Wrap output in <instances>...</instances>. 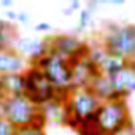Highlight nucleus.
Wrapping results in <instances>:
<instances>
[{"label":"nucleus","mask_w":135,"mask_h":135,"mask_svg":"<svg viewBox=\"0 0 135 135\" xmlns=\"http://www.w3.org/2000/svg\"><path fill=\"white\" fill-rule=\"evenodd\" d=\"M72 13H73V10H72L70 7H67V8L64 10V15H65V16H72Z\"/></svg>","instance_id":"393cba45"},{"label":"nucleus","mask_w":135,"mask_h":135,"mask_svg":"<svg viewBox=\"0 0 135 135\" xmlns=\"http://www.w3.org/2000/svg\"><path fill=\"white\" fill-rule=\"evenodd\" d=\"M105 51L122 60H135V24H110L103 35Z\"/></svg>","instance_id":"20e7f679"},{"label":"nucleus","mask_w":135,"mask_h":135,"mask_svg":"<svg viewBox=\"0 0 135 135\" xmlns=\"http://www.w3.org/2000/svg\"><path fill=\"white\" fill-rule=\"evenodd\" d=\"M7 95L0 91V118H3V111H5V103H7Z\"/></svg>","instance_id":"aec40b11"},{"label":"nucleus","mask_w":135,"mask_h":135,"mask_svg":"<svg viewBox=\"0 0 135 135\" xmlns=\"http://www.w3.org/2000/svg\"><path fill=\"white\" fill-rule=\"evenodd\" d=\"M46 46H48V52L62 56L65 59H69L72 62L80 60L88 57L89 54V45L86 41H83L78 37L73 35H56L46 40Z\"/></svg>","instance_id":"0eeeda50"},{"label":"nucleus","mask_w":135,"mask_h":135,"mask_svg":"<svg viewBox=\"0 0 135 135\" xmlns=\"http://www.w3.org/2000/svg\"><path fill=\"white\" fill-rule=\"evenodd\" d=\"M7 18H8V19H18V13H15V11H8V13H7Z\"/></svg>","instance_id":"b1692460"},{"label":"nucleus","mask_w":135,"mask_h":135,"mask_svg":"<svg viewBox=\"0 0 135 135\" xmlns=\"http://www.w3.org/2000/svg\"><path fill=\"white\" fill-rule=\"evenodd\" d=\"M126 62H127V60H122V59L114 57V56H111V54H107L105 60H103L102 65H100V72H102L107 78H110V76L116 75V73L122 69V67L126 65Z\"/></svg>","instance_id":"4468645a"},{"label":"nucleus","mask_w":135,"mask_h":135,"mask_svg":"<svg viewBox=\"0 0 135 135\" xmlns=\"http://www.w3.org/2000/svg\"><path fill=\"white\" fill-rule=\"evenodd\" d=\"M41 111L48 119L54 121V122H59V124H65V100H52L49 103H46L45 107H41Z\"/></svg>","instance_id":"ddd939ff"},{"label":"nucleus","mask_w":135,"mask_h":135,"mask_svg":"<svg viewBox=\"0 0 135 135\" xmlns=\"http://www.w3.org/2000/svg\"><path fill=\"white\" fill-rule=\"evenodd\" d=\"M16 135H46L45 127L40 126H26L16 129Z\"/></svg>","instance_id":"2eb2a0df"},{"label":"nucleus","mask_w":135,"mask_h":135,"mask_svg":"<svg viewBox=\"0 0 135 135\" xmlns=\"http://www.w3.org/2000/svg\"><path fill=\"white\" fill-rule=\"evenodd\" d=\"M16 21H19V22H27V21H29L27 13H26V11H19V13H18V19H16Z\"/></svg>","instance_id":"412c9836"},{"label":"nucleus","mask_w":135,"mask_h":135,"mask_svg":"<svg viewBox=\"0 0 135 135\" xmlns=\"http://www.w3.org/2000/svg\"><path fill=\"white\" fill-rule=\"evenodd\" d=\"M80 7H81V3H80V2H78V0H73V2H72V3H70V8H72V10H73V11H75V10H78V8H80Z\"/></svg>","instance_id":"5701e85b"},{"label":"nucleus","mask_w":135,"mask_h":135,"mask_svg":"<svg viewBox=\"0 0 135 135\" xmlns=\"http://www.w3.org/2000/svg\"><path fill=\"white\" fill-rule=\"evenodd\" d=\"M0 135H16V127L5 118H0Z\"/></svg>","instance_id":"f3484780"},{"label":"nucleus","mask_w":135,"mask_h":135,"mask_svg":"<svg viewBox=\"0 0 135 135\" xmlns=\"http://www.w3.org/2000/svg\"><path fill=\"white\" fill-rule=\"evenodd\" d=\"M27 70V60L16 52L13 48L0 51V76L2 75H16Z\"/></svg>","instance_id":"9d476101"},{"label":"nucleus","mask_w":135,"mask_h":135,"mask_svg":"<svg viewBox=\"0 0 135 135\" xmlns=\"http://www.w3.org/2000/svg\"><path fill=\"white\" fill-rule=\"evenodd\" d=\"M97 97H99V100L100 102H108V100H121V97L114 92V89H113V86H111V83H110V80L103 75V73H100L99 76H95L91 83H89V86H88Z\"/></svg>","instance_id":"9b49d317"},{"label":"nucleus","mask_w":135,"mask_h":135,"mask_svg":"<svg viewBox=\"0 0 135 135\" xmlns=\"http://www.w3.org/2000/svg\"><path fill=\"white\" fill-rule=\"evenodd\" d=\"M100 105L102 102L89 88L69 91V95L65 100V126L75 130L81 121L92 118Z\"/></svg>","instance_id":"f257e3e1"},{"label":"nucleus","mask_w":135,"mask_h":135,"mask_svg":"<svg viewBox=\"0 0 135 135\" xmlns=\"http://www.w3.org/2000/svg\"><path fill=\"white\" fill-rule=\"evenodd\" d=\"M13 49L16 52H19L26 60L29 59L30 62H35L37 59H40L41 56H45L48 52V46H46V40H35V38H18L13 43Z\"/></svg>","instance_id":"1a4fd4ad"},{"label":"nucleus","mask_w":135,"mask_h":135,"mask_svg":"<svg viewBox=\"0 0 135 135\" xmlns=\"http://www.w3.org/2000/svg\"><path fill=\"white\" fill-rule=\"evenodd\" d=\"M95 121L100 132L105 135H113L122 127L132 124L126 99L102 102V105L95 111Z\"/></svg>","instance_id":"423d86ee"},{"label":"nucleus","mask_w":135,"mask_h":135,"mask_svg":"<svg viewBox=\"0 0 135 135\" xmlns=\"http://www.w3.org/2000/svg\"><path fill=\"white\" fill-rule=\"evenodd\" d=\"M3 118L11 122L16 129L26 126H40L45 127L46 118L40 107H37L30 99L26 95H15L8 97L5 103Z\"/></svg>","instance_id":"7ed1b4c3"},{"label":"nucleus","mask_w":135,"mask_h":135,"mask_svg":"<svg viewBox=\"0 0 135 135\" xmlns=\"http://www.w3.org/2000/svg\"><path fill=\"white\" fill-rule=\"evenodd\" d=\"M2 49H5V48H3V43H2V38H0V51H2Z\"/></svg>","instance_id":"a878e982"},{"label":"nucleus","mask_w":135,"mask_h":135,"mask_svg":"<svg viewBox=\"0 0 135 135\" xmlns=\"http://www.w3.org/2000/svg\"><path fill=\"white\" fill-rule=\"evenodd\" d=\"M108 80L114 92L121 99H127L132 92H135V60H127L122 69Z\"/></svg>","instance_id":"6e6552de"},{"label":"nucleus","mask_w":135,"mask_h":135,"mask_svg":"<svg viewBox=\"0 0 135 135\" xmlns=\"http://www.w3.org/2000/svg\"><path fill=\"white\" fill-rule=\"evenodd\" d=\"M30 65L41 70L45 78L57 89L60 91H70L72 76H73V64L72 60L65 59L62 56L46 52Z\"/></svg>","instance_id":"39448f33"},{"label":"nucleus","mask_w":135,"mask_h":135,"mask_svg":"<svg viewBox=\"0 0 135 135\" xmlns=\"http://www.w3.org/2000/svg\"><path fill=\"white\" fill-rule=\"evenodd\" d=\"M24 95L41 108L52 100H67L69 91H60L54 88L45 78L40 69L29 65L24 72Z\"/></svg>","instance_id":"f03ea898"},{"label":"nucleus","mask_w":135,"mask_h":135,"mask_svg":"<svg viewBox=\"0 0 135 135\" xmlns=\"http://www.w3.org/2000/svg\"><path fill=\"white\" fill-rule=\"evenodd\" d=\"M91 18H92V11H91L89 8H84V10H81V13H80V19H78V27H76V32H81V30H84V29L89 26V22H91Z\"/></svg>","instance_id":"dca6fc26"},{"label":"nucleus","mask_w":135,"mask_h":135,"mask_svg":"<svg viewBox=\"0 0 135 135\" xmlns=\"http://www.w3.org/2000/svg\"><path fill=\"white\" fill-rule=\"evenodd\" d=\"M0 91L7 97L24 95V73L2 75L0 76Z\"/></svg>","instance_id":"f8f14e48"},{"label":"nucleus","mask_w":135,"mask_h":135,"mask_svg":"<svg viewBox=\"0 0 135 135\" xmlns=\"http://www.w3.org/2000/svg\"><path fill=\"white\" fill-rule=\"evenodd\" d=\"M0 7H5V8L13 7V0H0Z\"/></svg>","instance_id":"4be33fe9"},{"label":"nucleus","mask_w":135,"mask_h":135,"mask_svg":"<svg viewBox=\"0 0 135 135\" xmlns=\"http://www.w3.org/2000/svg\"><path fill=\"white\" fill-rule=\"evenodd\" d=\"M33 29H35L37 32H49V30H51V24H48V22H40V24H37Z\"/></svg>","instance_id":"6ab92c4d"},{"label":"nucleus","mask_w":135,"mask_h":135,"mask_svg":"<svg viewBox=\"0 0 135 135\" xmlns=\"http://www.w3.org/2000/svg\"><path fill=\"white\" fill-rule=\"evenodd\" d=\"M113 135H135V127H133V124H129V126L122 127L121 130L114 132Z\"/></svg>","instance_id":"a211bd4d"}]
</instances>
